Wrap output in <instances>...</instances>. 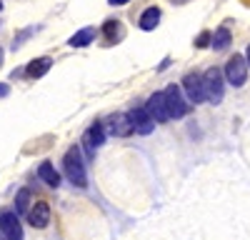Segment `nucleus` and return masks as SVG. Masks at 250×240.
I'll return each mask as SVG.
<instances>
[{
	"instance_id": "1",
	"label": "nucleus",
	"mask_w": 250,
	"mask_h": 240,
	"mask_svg": "<svg viewBox=\"0 0 250 240\" xmlns=\"http://www.w3.org/2000/svg\"><path fill=\"white\" fill-rule=\"evenodd\" d=\"M62 170L70 178V183L78 185V188H85L88 185V175H85V165H83V155H80V148L73 145L65 158H62Z\"/></svg>"
},
{
	"instance_id": "20",
	"label": "nucleus",
	"mask_w": 250,
	"mask_h": 240,
	"mask_svg": "<svg viewBox=\"0 0 250 240\" xmlns=\"http://www.w3.org/2000/svg\"><path fill=\"white\" fill-rule=\"evenodd\" d=\"M10 93V85H5V83H0V98H5Z\"/></svg>"
},
{
	"instance_id": "19",
	"label": "nucleus",
	"mask_w": 250,
	"mask_h": 240,
	"mask_svg": "<svg viewBox=\"0 0 250 240\" xmlns=\"http://www.w3.org/2000/svg\"><path fill=\"white\" fill-rule=\"evenodd\" d=\"M208 45H213V33H200L195 40V48H208Z\"/></svg>"
},
{
	"instance_id": "7",
	"label": "nucleus",
	"mask_w": 250,
	"mask_h": 240,
	"mask_svg": "<svg viewBox=\"0 0 250 240\" xmlns=\"http://www.w3.org/2000/svg\"><path fill=\"white\" fill-rule=\"evenodd\" d=\"M0 233H3L8 240H23V225H20L15 213H10V210L0 213Z\"/></svg>"
},
{
	"instance_id": "6",
	"label": "nucleus",
	"mask_w": 250,
	"mask_h": 240,
	"mask_svg": "<svg viewBox=\"0 0 250 240\" xmlns=\"http://www.w3.org/2000/svg\"><path fill=\"white\" fill-rule=\"evenodd\" d=\"M128 120H130L135 135H150L153 128H155V120L148 115V110H145V108H135L133 113H128Z\"/></svg>"
},
{
	"instance_id": "23",
	"label": "nucleus",
	"mask_w": 250,
	"mask_h": 240,
	"mask_svg": "<svg viewBox=\"0 0 250 240\" xmlns=\"http://www.w3.org/2000/svg\"><path fill=\"white\" fill-rule=\"evenodd\" d=\"M0 65H3V50H0Z\"/></svg>"
},
{
	"instance_id": "25",
	"label": "nucleus",
	"mask_w": 250,
	"mask_h": 240,
	"mask_svg": "<svg viewBox=\"0 0 250 240\" xmlns=\"http://www.w3.org/2000/svg\"><path fill=\"white\" fill-rule=\"evenodd\" d=\"M0 10H3V3H0Z\"/></svg>"
},
{
	"instance_id": "24",
	"label": "nucleus",
	"mask_w": 250,
	"mask_h": 240,
	"mask_svg": "<svg viewBox=\"0 0 250 240\" xmlns=\"http://www.w3.org/2000/svg\"><path fill=\"white\" fill-rule=\"evenodd\" d=\"M0 240H8V238H5V235H3V233H0Z\"/></svg>"
},
{
	"instance_id": "4",
	"label": "nucleus",
	"mask_w": 250,
	"mask_h": 240,
	"mask_svg": "<svg viewBox=\"0 0 250 240\" xmlns=\"http://www.w3.org/2000/svg\"><path fill=\"white\" fill-rule=\"evenodd\" d=\"M183 90H185V95H188V98H190V103H195V105H200V103H205V100H208L203 75L188 73V75H185V80H183Z\"/></svg>"
},
{
	"instance_id": "11",
	"label": "nucleus",
	"mask_w": 250,
	"mask_h": 240,
	"mask_svg": "<svg viewBox=\"0 0 250 240\" xmlns=\"http://www.w3.org/2000/svg\"><path fill=\"white\" fill-rule=\"evenodd\" d=\"M108 133H110V135H120V138L133 135V125H130L128 115H113V118L108 120Z\"/></svg>"
},
{
	"instance_id": "15",
	"label": "nucleus",
	"mask_w": 250,
	"mask_h": 240,
	"mask_svg": "<svg viewBox=\"0 0 250 240\" xmlns=\"http://www.w3.org/2000/svg\"><path fill=\"white\" fill-rule=\"evenodd\" d=\"M158 23H160V10L158 8H148V10L140 15V20H138L140 30H155Z\"/></svg>"
},
{
	"instance_id": "21",
	"label": "nucleus",
	"mask_w": 250,
	"mask_h": 240,
	"mask_svg": "<svg viewBox=\"0 0 250 240\" xmlns=\"http://www.w3.org/2000/svg\"><path fill=\"white\" fill-rule=\"evenodd\" d=\"M110 5H125V3H130V0H108Z\"/></svg>"
},
{
	"instance_id": "5",
	"label": "nucleus",
	"mask_w": 250,
	"mask_h": 240,
	"mask_svg": "<svg viewBox=\"0 0 250 240\" xmlns=\"http://www.w3.org/2000/svg\"><path fill=\"white\" fill-rule=\"evenodd\" d=\"M203 80H205L208 100H210V103H220L223 100V73H220V68H210L203 75Z\"/></svg>"
},
{
	"instance_id": "16",
	"label": "nucleus",
	"mask_w": 250,
	"mask_h": 240,
	"mask_svg": "<svg viewBox=\"0 0 250 240\" xmlns=\"http://www.w3.org/2000/svg\"><path fill=\"white\" fill-rule=\"evenodd\" d=\"M230 40H233L230 30L220 28V30H215V35H213V48H215V50H228V48H230Z\"/></svg>"
},
{
	"instance_id": "17",
	"label": "nucleus",
	"mask_w": 250,
	"mask_h": 240,
	"mask_svg": "<svg viewBox=\"0 0 250 240\" xmlns=\"http://www.w3.org/2000/svg\"><path fill=\"white\" fill-rule=\"evenodd\" d=\"M15 213H18V215H28V213H30V190H28V188H23V190L18 193Z\"/></svg>"
},
{
	"instance_id": "9",
	"label": "nucleus",
	"mask_w": 250,
	"mask_h": 240,
	"mask_svg": "<svg viewBox=\"0 0 250 240\" xmlns=\"http://www.w3.org/2000/svg\"><path fill=\"white\" fill-rule=\"evenodd\" d=\"M28 223L33 228H45L50 223V205L45 203V200H40V203H35L28 213Z\"/></svg>"
},
{
	"instance_id": "2",
	"label": "nucleus",
	"mask_w": 250,
	"mask_h": 240,
	"mask_svg": "<svg viewBox=\"0 0 250 240\" xmlns=\"http://www.w3.org/2000/svg\"><path fill=\"white\" fill-rule=\"evenodd\" d=\"M225 80L233 88H243L245 85V80H248V60L243 55H233L225 63Z\"/></svg>"
},
{
	"instance_id": "13",
	"label": "nucleus",
	"mask_w": 250,
	"mask_h": 240,
	"mask_svg": "<svg viewBox=\"0 0 250 240\" xmlns=\"http://www.w3.org/2000/svg\"><path fill=\"white\" fill-rule=\"evenodd\" d=\"M38 175H40V180H43L45 185H50V188H58V185H60V175L55 173V168H53L50 160H43V163H40Z\"/></svg>"
},
{
	"instance_id": "12",
	"label": "nucleus",
	"mask_w": 250,
	"mask_h": 240,
	"mask_svg": "<svg viewBox=\"0 0 250 240\" xmlns=\"http://www.w3.org/2000/svg\"><path fill=\"white\" fill-rule=\"evenodd\" d=\"M53 68V58H35V60H30L28 63V68H25V73L30 75V78H43L48 70Z\"/></svg>"
},
{
	"instance_id": "10",
	"label": "nucleus",
	"mask_w": 250,
	"mask_h": 240,
	"mask_svg": "<svg viewBox=\"0 0 250 240\" xmlns=\"http://www.w3.org/2000/svg\"><path fill=\"white\" fill-rule=\"evenodd\" d=\"M103 143H105V125L103 123H93L85 133V150L90 153V158H95V148H100Z\"/></svg>"
},
{
	"instance_id": "3",
	"label": "nucleus",
	"mask_w": 250,
	"mask_h": 240,
	"mask_svg": "<svg viewBox=\"0 0 250 240\" xmlns=\"http://www.w3.org/2000/svg\"><path fill=\"white\" fill-rule=\"evenodd\" d=\"M163 95H165V105H168V115L170 118L178 120V118H183L188 113V103H185V98H183V93H180V88L175 83L165 88Z\"/></svg>"
},
{
	"instance_id": "18",
	"label": "nucleus",
	"mask_w": 250,
	"mask_h": 240,
	"mask_svg": "<svg viewBox=\"0 0 250 240\" xmlns=\"http://www.w3.org/2000/svg\"><path fill=\"white\" fill-rule=\"evenodd\" d=\"M103 33L108 35V40H118V38L123 35V28H120L118 20H108V23L103 25Z\"/></svg>"
},
{
	"instance_id": "8",
	"label": "nucleus",
	"mask_w": 250,
	"mask_h": 240,
	"mask_svg": "<svg viewBox=\"0 0 250 240\" xmlns=\"http://www.w3.org/2000/svg\"><path fill=\"white\" fill-rule=\"evenodd\" d=\"M145 110H148V115L155 120V123H168V120H170L163 93H153V95L148 98V103H145Z\"/></svg>"
},
{
	"instance_id": "22",
	"label": "nucleus",
	"mask_w": 250,
	"mask_h": 240,
	"mask_svg": "<svg viewBox=\"0 0 250 240\" xmlns=\"http://www.w3.org/2000/svg\"><path fill=\"white\" fill-rule=\"evenodd\" d=\"M245 60H248V68H250V45H248V53H245Z\"/></svg>"
},
{
	"instance_id": "14",
	"label": "nucleus",
	"mask_w": 250,
	"mask_h": 240,
	"mask_svg": "<svg viewBox=\"0 0 250 240\" xmlns=\"http://www.w3.org/2000/svg\"><path fill=\"white\" fill-rule=\"evenodd\" d=\"M95 28H83V30H78L70 40H68V45L70 48H85V45H90L93 40H95Z\"/></svg>"
}]
</instances>
